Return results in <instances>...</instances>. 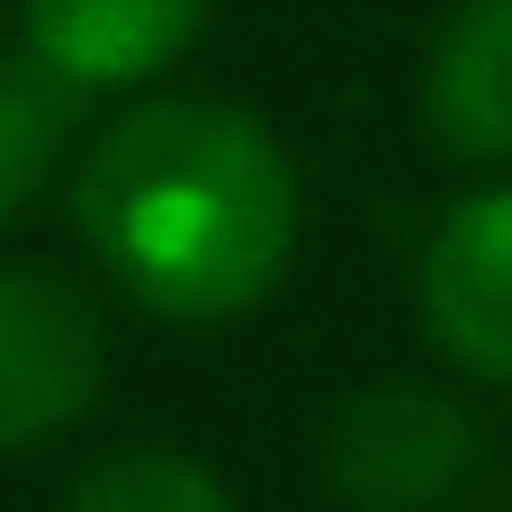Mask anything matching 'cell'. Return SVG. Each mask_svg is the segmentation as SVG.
<instances>
[{"instance_id":"obj_2","label":"cell","mask_w":512,"mask_h":512,"mask_svg":"<svg viewBox=\"0 0 512 512\" xmlns=\"http://www.w3.org/2000/svg\"><path fill=\"white\" fill-rule=\"evenodd\" d=\"M324 468L351 512H450L486 477V423L450 387L387 378L342 396L324 432Z\"/></svg>"},{"instance_id":"obj_4","label":"cell","mask_w":512,"mask_h":512,"mask_svg":"<svg viewBox=\"0 0 512 512\" xmlns=\"http://www.w3.org/2000/svg\"><path fill=\"white\" fill-rule=\"evenodd\" d=\"M414 306H423V333L432 351L477 378V387H512V180L468 189L423 261H414Z\"/></svg>"},{"instance_id":"obj_7","label":"cell","mask_w":512,"mask_h":512,"mask_svg":"<svg viewBox=\"0 0 512 512\" xmlns=\"http://www.w3.org/2000/svg\"><path fill=\"white\" fill-rule=\"evenodd\" d=\"M72 108H81V90H63L36 54H0V225L54 189V171L72 153Z\"/></svg>"},{"instance_id":"obj_8","label":"cell","mask_w":512,"mask_h":512,"mask_svg":"<svg viewBox=\"0 0 512 512\" xmlns=\"http://www.w3.org/2000/svg\"><path fill=\"white\" fill-rule=\"evenodd\" d=\"M63 512H234V495L189 450H108L99 468H81Z\"/></svg>"},{"instance_id":"obj_3","label":"cell","mask_w":512,"mask_h":512,"mask_svg":"<svg viewBox=\"0 0 512 512\" xmlns=\"http://www.w3.org/2000/svg\"><path fill=\"white\" fill-rule=\"evenodd\" d=\"M108 324L99 297L45 261H0V459L72 432L99 405Z\"/></svg>"},{"instance_id":"obj_6","label":"cell","mask_w":512,"mask_h":512,"mask_svg":"<svg viewBox=\"0 0 512 512\" xmlns=\"http://www.w3.org/2000/svg\"><path fill=\"white\" fill-rule=\"evenodd\" d=\"M423 126L450 162H512V0H459L423 54Z\"/></svg>"},{"instance_id":"obj_5","label":"cell","mask_w":512,"mask_h":512,"mask_svg":"<svg viewBox=\"0 0 512 512\" xmlns=\"http://www.w3.org/2000/svg\"><path fill=\"white\" fill-rule=\"evenodd\" d=\"M216 0H18V54L63 90H135L207 36Z\"/></svg>"},{"instance_id":"obj_1","label":"cell","mask_w":512,"mask_h":512,"mask_svg":"<svg viewBox=\"0 0 512 512\" xmlns=\"http://www.w3.org/2000/svg\"><path fill=\"white\" fill-rule=\"evenodd\" d=\"M81 252L162 324H234L297 261V162L234 99H144L72 171Z\"/></svg>"}]
</instances>
